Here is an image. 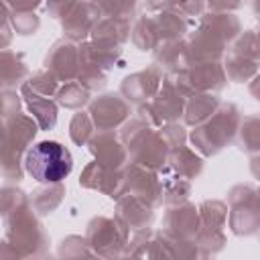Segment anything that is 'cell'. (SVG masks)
I'll use <instances>...</instances> for the list:
<instances>
[{
  "label": "cell",
  "mask_w": 260,
  "mask_h": 260,
  "mask_svg": "<svg viewBox=\"0 0 260 260\" xmlns=\"http://www.w3.org/2000/svg\"><path fill=\"white\" fill-rule=\"evenodd\" d=\"M26 171L41 183H59L73 169V158L65 146L55 140L35 144L26 152Z\"/></svg>",
  "instance_id": "6da1fadb"
}]
</instances>
